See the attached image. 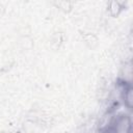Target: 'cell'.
<instances>
[{"label": "cell", "mask_w": 133, "mask_h": 133, "mask_svg": "<svg viewBox=\"0 0 133 133\" xmlns=\"http://www.w3.org/2000/svg\"><path fill=\"white\" fill-rule=\"evenodd\" d=\"M112 133H131L132 132V121L127 114L118 115L113 124L111 125Z\"/></svg>", "instance_id": "cell-1"}, {"label": "cell", "mask_w": 133, "mask_h": 133, "mask_svg": "<svg viewBox=\"0 0 133 133\" xmlns=\"http://www.w3.org/2000/svg\"><path fill=\"white\" fill-rule=\"evenodd\" d=\"M123 99H124V102L126 104V106L131 109L132 107V86L130 84H125L124 85V88H123Z\"/></svg>", "instance_id": "cell-2"}]
</instances>
